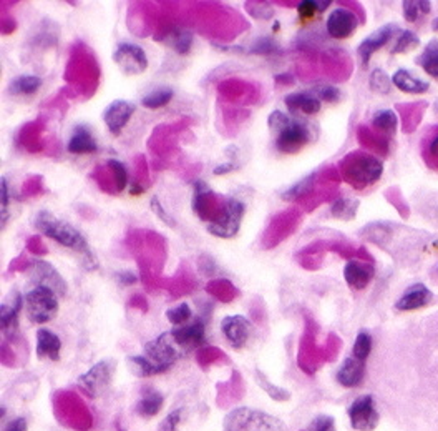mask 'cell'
Segmentation results:
<instances>
[{"label": "cell", "mask_w": 438, "mask_h": 431, "mask_svg": "<svg viewBox=\"0 0 438 431\" xmlns=\"http://www.w3.org/2000/svg\"><path fill=\"white\" fill-rule=\"evenodd\" d=\"M34 227L37 228L40 233L48 236V239H52L53 241H57V243L65 246V248L77 252L80 257H82V262L87 270L96 268L95 257H93L85 236H83L73 225H70L68 222L57 218L55 215H52L48 210H42V212L35 215Z\"/></svg>", "instance_id": "6da1fadb"}, {"label": "cell", "mask_w": 438, "mask_h": 431, "mask_svg": "<svg viewBox=\"0 0 438 431\" xmlns=\"http://www.w3.org/2000/svg\"><path fill=\"white\" fill-rule=\"evenodd\" d=\"M340 177L356 190L374 185L382 177L384 165L377 157L365 152H352L342 158L339 164Z\"/></svg>", "instance_id": "7a4b0ae2"}, {"label": "cell", "mask_w": 438, "mask_h": 431, "mask_svg": "<svg viewBox=\"0 0 438 431\" xmlns=\"http://www.w3.org/2000/svg\"><path fill=\"white\" fill-rule=\"evenodd\" d=\"M223 428L226 431H287L284 421L269 413L241 407L224 416Z\"/></svg>", "instance_id": "3957f363"}, {"label": "cell", "mask_w": 438, "mask_h": 431, "mask_svg": "<svg viewBox=\"0 0 438 431\" xmlns=\"http://www.w3.org/2000/svg\"><path fill=\"white\" fill-rule=\"evenodd\" d=\"M59 311V298L57 293L47 287H34L25 295V313L27 318L35 325L52 322Z\"/></svg>", "instance_id": "277c9868"}, {"label": "cell", "mask_w": 438, "mask_h": 431, "mask_svg": "<svg viewBox=\"0 0 438 431\" xmlns=\"http://www.w3.org/2000/svg\"><path fill=\"white\" fill-rule=\"evenodd\" d=\"M115 369H117V363L110 362V360H101V362L95 363L88 369L87 373L78 376V388L87 395L88 398H98L108 390L110 383H112Z\"/></svg>", "instance_id": "5b68a950"}, {"label": "cell", "mask_w": 438, "mask_h": 431, "mask_svg": "<svg viewBox=\"0 0 438 431\" xmlns=\"http://www.w3.org/2000/svg\"><path fill=\"white\" fill-rule=\"evenodd\" d=\"M246 205L238 199H228L221 210V215L212 223H207V232L219 239H233L241 228Z\"/></svg>", "instance_id": "8992f818"}, {"label": "cell", "mask_w": 438, "mask_h": 431, "mask_svg": "<svg viewBox=\"0 0 438 431\" xmlns=\"http://www.w3.org/2000/svg\"><path fill=\"white\" fill-rule=\"evenodd\" d=\"M181 350L173 340L171 332L161 333L158 338L148 341L145 345V356L152 362L154 367L161 369V373H165L170 369L173 365L180 360Z\"/></svg>", "instance_id": "52a82bcc"}, {"label": "cell", "mask_w": 438, "mask_h": 431, "mask_svg": "<svg viewBox=\"0 0 438 431\" xmlns=\"http://www.w3.org/2000/svg\"><path fill=\"white\" fill-rule=\"evenodd\" d=\"M351 426L356 431H374L377 428L380 415L375 408V400L372 395H362L356 398L347 410Z\"/></svg>", "instance_id": "ba28073f"}, {"label": "cell", "mask_w": 438, "mask_h": 431, "mask_svg": "<svg viewBox=\"0 0 438 431\" xmlns=\"http://www.w3.org/2000/svg\"><path fill=\"white\" fill-rule=\"evenodd\" d=\"M311 129H309L307 123L292 118L287 129L282 130L276 137V148L286 155H294V153L302 150L305 145L311 142Z\"/></svg>", "instance_id": "9c48e42d"}, {"label": "cell", "mask_w": 438, "mask_h": 431, "mask_svg": "<svg viewBox=\"0 0 438 431\" xmlns=\"http://www.w3.org/2000/svg\"><path fill=\"white\" fill-rule=\"evenodd\" d=\"M113 62L126 76L143 73L148 69V57H146L143 48L135 45V43H119L117 50L113 52Z\"/></svg>", "instance_id": "30bf717a"}, {"label": "cell", "mask_w": 438, "mask_h": 431, "mask_svg": "<svg viewBox=\"0 0 438 431\" xmlns=\"http://www.w3.org/2000/svg\"><path fill=\"white\" fill-rule=\"evenodd\" d=\"M35 287H47L57 293V297L66 295V281L64 280L57 268L45 260H34L32 276H30Z\"/></svg>", "instance_id": "8fae6325"}, {"label": "cell", "mask_w": 438, "mask_h": 431, "mask_svg": "<svg viewBox=\"0 0 438 431\" xmlns=\"http://www.w3.org/2000/svg\"><path fill=\"white\" fill-rule=\"evenodd\" d=\"M171 337L176 345L183 351H189L205 345L206 341V325L201 318H194L193 322L181 325L171 330Z\"/></svg>", "instance_id": "7c38bea8"}, {"label": "cell", "mask_w": 438, "mask_h": 431, "mask_svg": "<svg viewBox=\"0 0 438 431\" xmlns=\"http://www.w3.org/2000/svg\"><path fill=\"white\" fill-rule=\"evenodd\" d=\"M135 110H136L135 104L126 102V100H113V102L103 110V122L110 134L118 137L123 132V129L126 127V123L130 122Z\"/></svg>", "instance_id": "4fadbf2b"}, {"label": "cell", "mask_w": 438, "mask_h": 431, "mask_svg": "<svg viewBox=\"0 0 438 431\" xmlns=\"http://www.w3.org/2000/svg\"><path fill=\"white\" fill-rule=\"evenodd\" d=\"M357 25H358L357 15L349 10V8L339 7L335 8V10H332L330 15L327 17L326 30L332 38L342 41V38L351 37V35L356 32Z\"/></svg>", "instance_id": "5bb4252c"}, {"label": "cell", "mask_w": 438, "mask_h": 431, "mask_svg": "<svg viewBox=\"0 0 438 431\" xmlns=\"http://www.w3.org/2000/svg\"><path fill=\"white\" fill-rule=\"evenodd\" d=\"M221 332L233 348L241 350L249 340L251 322L241 315L224 316L223 322H221Z\"/></svg>", "instance_id": "9a60e30c"}, {"label": "cell", "mask_w": 438, "mask_h": 431, "mask_svg": "<svg viewBox=\"0 0 438 431\" xmlns=\"http://www.w3.org/2000/svg\"><path fill=\"white\" fill-rule=\"evenodd\" d=\"M397 30H398L397 24H387V25H384V27L377 29L374 34H370L369 37L362 41V43L357 48V55L364 67L369 64L370 57L374 55L375 52L380 50V48H382L384 45H387V43L392 41Z\"/></svg>", "instance_id": "2e32d148"}, {"label": "cell", "mask_w": 438, "mask_h": 431, "mask_svg": "<svg viewBox=\"0 0 438 431\" xmlns=\"http://www.w3.org/2000/svg\"><path fill=\"white\" fill-rule=\"evenodd\" d=\"M432 298H433V293L425 287L423 283H414L405 290L400 298H398V302L395 303V308L398 311L418 310V308L428 305V303L432 302Z\"/></svg>", "instance_id": "e0dca14e"}, {"label": "cell", "mask_w": 438, "mask_h": 431, "mask_svg": "<svg viewBox=\"0 0 438 431\" xmlns=\"http://www.w3.org/2000/svg\"><path fill=\"white\" fill-rule=\"evenodd\" d=\"M365 376V362H360V360L353 358V356H349L345 358L342 365H340L337 369V378L339 385H342L344 388H356L364 381Z\"/></svg>", "instance_id": "ac0fdd59"}, {"label": "cell", "mask_w": 438, "mask_h": 431, "mask_svg": "<svg viewBox=\"0 0 438 431\" xmlns=\"http://www.w3.org/2000/svg\"><path fill=\"white\" fill-rule=\"evenodd\" d=\"M374 275H375L374 267L364 262L351 260L347 262V265L344 268L345 281H347L349 287L356 290L365 288L372 281V278H374Z\"/></svg>", "instance_id": "d6986e66"}, {"label": "cell", "mask_w": 438, "mask_h": 431, "mask_svg": "<svg viewBox=\"0 0 438 431\" xmlns=\"http://www.w3.org/2000/svg\"><path fill=\"white\" fill-rule=\"evenodd\" d=\"M66 150L73 155H83V153H95L98 150V145L87 125H77L70 135Z\"/></svg>", "instance_id": "ffe728a7"}, {"label": "cell", "mask_w": 438, "mask_h": 431, "mask_svg": "<svg viewBox=\"0 0 438 431\" xmlns=\"http://www.w3.org/2000/svg\"><path fill=\"white\" fill-rule=\"evenodd\" d=\"M37 356L38 358H48L52 362H59L61 351V340L59 335L48 328H40L37 332Z\"/></svg>", "instance_id": "44dd1931"}, {"label": "cell", "mask_w": 438, "mask_h": 431, "mask_svg": "<svg viewBox=\"0 0 438 431\" xmlns=\"http://www.w3.org/2000/svg\"><path fill=\"white\" fill-rule=\"evenodd\" d=\"M284 104L289 112H302L305 115H316V113L321 112L322 107L321 100L314 94H307V92H295V94L287 95Z\"/></svg>", "instance_id": "7402d4cb"}, {"label": "cell", "mask_w": 438, "mask_h": 431, "mask_svg": "<svg viewBox=\"0 0 438 431\" xmlns=\"http://www.w3.org/2000/svg\"><path fill=\"white\" fill-rule=\"evenodd\" d=\"M392 83L397 87L398 90L404 92V94H411V95H422L430 89V83L420 80V78L411 76L409 70H405V69H398L397 72L393 73Z\"/></svg>", "instance_id": "603a6c76"}, {"label": "cell", "mask_w": 438, "mask_h": 431, "mask_svg": "<svg viewBox=\"0 0 438 431\" xmlns=\"http://www.w3.org/2000/svg\"><path fill=\"white\" fill-rule=\"evenodd\" d=\"M163 402H165V398L156 390L143 388V391H141V400L136 403V413L143 418L156 416L161 411Z\"/></svg>", "instance_id": "cb8c5ba5"}, {"label": "cell", "mask_w": 438, "mask_h": 431, "mask_svg": "<svg viewBox=\"0 0 438 431\" xmlns=\"http://www.w3.org/2000/svg\"><path fill=\"white\" fill-rule=\"evenodd\" d=\"M42 83V78L37 76H19L8 83L7 92L13 97H30L37 94Z\"/></svg>", "instance_id": "d4e9b609"}, {"label": "cell", "mask_w": 438, "mask_h": 431, "mask_svg": "<svg viewBox=\"0 0 438 431\" xmlns=\"http://www.w3.org/2000/svg\"><path fill=\"white\" fill-rule=\"evenodd\" d=\"M22 305H24V297L19 292H13V302L12 303H2L0 306V323H2L3 332H8V330L13 328L17 325V320H19V313L22 310Z\"/></svg>", "instance_id": "484cf974"}, {"label": "cell", "mask_w": 438, "mask_h": 431, "mask_svg": "<svg viewBox=\"0 0 438 431\" xmlns=\"http://www.w3.org/2000/svg\"><path fill=\"white\" fill-rule=\"evenodd\" d=\"M317 177L319 171H314V174L307 175V177L300 178L299 182H295L291 188H287L286 192L281 193V199L286 202H298L300 199H304V197H307L309 193L312 192L314 185L317 182Z\"/></svg>", "instance_id": "4316f807"}, {"label": "cell", "mask_w": 438, "mask_h": 431, "mask_svg": "<svg viewBox=\"0 0 438 431\" xmlns=\"http://www.w3.org/2000/svg\"><path fill=\"white\" fill-rule=\"evenodd\" d=\"M415 64L420 65L428 76L438 78V41H430L423 52L415 59Z\"/></svg>", "instance_id": "83f0119b"}, {"label": "cell", "mask_w": 438, "mask_h": 431, "mask_svg": "<svg viewBox=\"0 0 438 431\" xmlns=\"http://www.w3.org/2000/svg\"><path fill=\"white\" fill-rule=\"evenodd\" d=\"M372 125L374 129L385 135H393L397 132L398 118L393 110H379L374 117H372Z\"/></svg>", "instance_id": "f1b7e54d"}, {"label": "cell", "mask_w": 438, "mask_h": 431, "mask_svg": "<svg viewBox=\"0 0 438 431\" xmlns=\"http://www.w3.org/2000/svg\"><path fill=\"white\" fill-rule=\"evenodd\" d=\"M254 376H256V383H258L261 388H263L265 393H268V397H271L274 402H287V400L291 398L289 390L271 383V381L268 380V376H265L264 373L261 372V369H256Z\"/></svg>", "instance_id": "f546056e"}, {"label": "cell", "mask_w": 438, "mask_h": 431, "mask_svg": "<svg viewBox=\"0 0 438 431\" xmlns=\"http://www.w3.org/2000/svg\"><path fill=\"white\" fill-rule=\"evenodd\" d=\"M358 139H360V143L369 147L370 150L382 153V155H387L388 153V139L374 134V132L365 129V127H360V129H358Z\"/></svg>", "instance_id": "4dcf8cb0"}, {"label": "cell", "mask_w": 438, "mask_h": 431, "mask_svg": "<svg viewBox=\"0 0 438 431\" xmlns=\"http://www.w3.org/2000/svg\"><path fill=\"white\" fill-rule=\"evenodd\" d=\"M175 97V92L170 87H161V89H156L149 94H146L143 99H141V105L146 108H161L171 102V99Z\"/></svg>", "instance_id": "1f68e13d"}, {"label": "cell", "mask_w": 438, "mask_h": 431, "mask_svg": "<svg viewBox=\"0 0 438 431\" xmlns=\"http://www.w3.org/2000/svg\"><path fill=\"white\" fill-rule=\"evenodd\" d=\"M357 210H358V200L337 199L330 206V215L337 220L349 222V220L356 218Z\"/></svg>", "instance_id": "d6a6232c"}, {"label": "cell", "mask_w": 438, "mask_h": 431, "mask_svg": "<svg viewBox=\"0 0 438 431\" xmlns=\"http://www.w3.org/2000/svg\"><path fill=\"white\" fill-rule=\"evenodd\" d=\"M128 363H130L131 372L135 373L136 376H152V375H159L161 369L149 362L145 355L138 356H128Z\"/></svg>", "instance_id": "836d02e7"}, {"label": "cell", "mask_w": 438, "mask_h": 431, "mask_svg": "<svg viewBox=\"0 0 438 431\" xmlns=\"http://www.w3.org/2000/svg\"><path fill=\"white\" fill-rule=\"evenodd\" d=\"M247 54L264 57L279 55L281 54V48H279L276 41H272V37H259L251 43L249 48H247Z\"/></svg>", "instance_id": "e575fe53"}, {"label": "cell", "mask_w": 438, "mask_h": 431, "mask_svg": "<svg viewBox=\"0 0 438 431\" xmlns=\"http://www.w3.org/2000/svg\"><path fill=\"white\" fill-rule=\"evenodd\" d=\"M166 42L171 48H175L176 54L188 55L193 47V35L188 30H178V32H173Z\"/></svg>", "instance_id": "d590c367"}, {"label": "cell", "mask_w": 438, "mask_h": 431, "mask_svg": "<svg viewBox=\"0 0 438 431\" xmlns=\"http://www.w3.org/2000/svg\"><path fill=\"white\" fill-rule=\"evenodd\" d=\"M370 351H372V337L369 332L362 330V332H358L356 343H353L352 346V356L353 358L360 360V362H365V360L369 358Z\"/></svg>", "instance_id": "8d00e7d4"}, {"label": "cell", "mask_w": 438, "mask_h": 431, "mask_svg": "<svg viewBox=\"0 0 438 431\" xmlns=\"http://www.w3.org/2000/svg\"><path fill=\"white\" fill-rule=\"evenodd\" d=\"M418 43H420V38H418L417 34L411 32V30H402V34L397 37L395 45L392 47L390 54H392V55L404 54V52L410 50V48L417 47Z\"/></svg>", "instance_id": "74e56055"}, {"label": "cell", "mask_w": 438, "mask_h": 431, "mask_svg": "<svg viewBox=\"0 0 438 431\" xmlns=\"http://www.w3.org/2000/svg\"><path fill=\"white\" fill-rule=\"evenodd\" d=\"M369 83H370L372 90L377 92V94H382V95H387L392 89V78L380 69H375L374 72L370 73Z\"/></svg>", "instance_id": "f35d334b"}, {"label": "cell", "mask_w": 438, "mask_h": 431, "mask_svg": "<svg viewBox=\"0 0 438 431\" xmlns=\"http://www.w3.org/2000/svg\"><path fill=\"white\" fill-rule=\"evenodd\" d=\"M106 165H108V169L112 170L113 174V180H115V188H117V193L118 192H123L126 188L128 185V171H126V167L122 164V162L118 160H108L106 162Z\"/></svg>", "instance_id": "ab89813d"}, {"label": "cell", "mask_w": 438, "mask_h": 431, "mask_svg": "<svg viewBox=\"0 0 438 431\" xmlns=\"http://www.w3.org/2000/svg\"><path fill=\"white\" fill-rule=\"evenodd\" d=\"M191 316H193V311L188 303H180L176 308H171V310L166 311L168 322L176 325V327H181V325L188 323L189 320H191Z\"/></svg>", "instance_id": "60d3db41"}, {"label": "cell", "mask_w": 438, "mask_h": 431, "mask_svg": "<svg viewBox=\"0 0 438 431\" xmlns=\"http://www.w3.org/2000/svg\"><path fill=\"white\" fill-rule=\"evenodd\" d=\"M291 120L292 118L289 115H286L284 112H281V110H274L271 115L268 117L269 130H271V134L274 135V137H277L282 130L287 129V125H289Z\"/></svg>", "instance_id": "b9f144b4"}, {"label": "cell", "mask_w": 438, "mask_h": 431, "mask_svg": "<svg viewBox=\"0 0 438 431\" xmlns=\"http://www.w3.org/2000/svg\"><path fill=\"white\" fill-rule=\"evenodd\" d=\"M314 95H316L319 100H324L327 104H335L340 100V90L334 85H327V83L317 85L316 89H314Z\"/></svg>", "instance_id": "7bdbcfd3"}, {"label": "cell", "mask_w": 438, "mask_h": 431, "mask_svg": "<svg viewBox=\"0 0 438 431\" xmlns=\"http://www.w3.org/2000/svg\"><path fill=\"white\" fill-rule=\"evenodd\" d=\"M298 14L300 20H311L316 14H321L319 10V0H300L298 3Z\"/></svg>", "instance_id": "ee69618b"}, {"label": "cell", "mask_w": 438, "mask_h": 431, "mask_svg": "<svg viewBox=\"0 0 438 431\" xmlns=\"http://www.w3.org/2000/svg\"><path fill=\"white\" fill-rule=\"evenodd\" d=\"M305 431H337V430H335L334 418L329 415H319L309 423Z\"/></svg>", "instance_id": "f6af8a7d"}, {"label": "cell", "mask_w": 438, "mask_h": 431, "mask_svg": "<svg viewBox=\"0 0 438 431\" xmlns=\"http://www.w3.org/2000/svg\"><path fill=\"white\" fill-rule=\"evenodd\" d=\"M149 205H152V210H153V213H154V215H156V217H158L159 220H161V222H163V223H166V225H168V227H173V228H175V227H176V222H175V220H173V218H171V215L166 212V210H165V206H163V205H161V202H159V199H158V197H153V199H152V202H149Z\"/></svg>", "instance_id": "bcb514c9"}, {"label": "cell", "mask_w": 438, "mask_h": 431, "mask_svg": "<svg viewBox=\"0 0 438 431\" xmlns=\"http://www.w3.org/2000/svg\"><path fill=\"white\" fill-rule=\"evenodd\" d=\"M0 210H2V230L6 228V223L8 220V213H7V209H8V183H7V178L2 177L0 178Z\"/></svg>", "instance_id": "7dc6e473"}, {"label": "cell", "mask_w": 438, "mask_h": 431, "mask_svg": "<svg viewBox=\"0 0 438 431\" xmlns=\"http://www.w3.org/2000/svg\"><path fill=\"white\" fill-rule=\"evenodd\" d=\"M425 160L433 169H438V134L428 143L427 150H425Z\"/></svg>", "instance_id": "c3c4849f"}, {"label": "cell", "mask_w": 438, "mask_h": 431, "mask_svg": "<svg viewBox=\"0 0 438 431\" xmlns=\"http://www.w3.org/2000/svg\"><path fill=\"white\" fill-rule=\"evenodd\" d=\"M181 418H183V410H175L166 416V420L161 423L159 431H176L178 425L181 423Z\"/></svg>", "instance_id": "681fc988"}, {"label": "cell", "mask_w": 438, "mask_h": 431, "mask_svg": "<svg viewBox=\"0 0 438 431\" xmlns=\"http://www.w3.org/2000/svg\"><path fill=\"white\" fill-rule=\"evenodd\" d=\"M404 6V17L407 22H417L418 14H420V7H418V0H404L402 2Z\"/></svg>", "instance_id": "f907efd6"}, {"label": "cell", "mask_w": 438, "mask_h": 431, "mask_svg": "<svg viewBox=\"0 0 438 431\" xmlns=\"http://www.w3.org/2000/svg\"><path fill=\"white\" fill-rule=\"evenodd\" d=\"M115 280L118 281V285L122 287H130V285H135L138 281V276H136L133 271H117L115 274Z\"/></svg>", "instance_id": "816d5d0a"}, {"label": "cell", "mask_w": 438, "mask_h": 431, "mask_svg": "<svg viewBox=\"0 0 438 431\" xmlns=\"http://www.w3.org/2000/svg\"><path fill=\"white\" fill-rule=\"evenodd\" d=\"M27 428H29V426H27V420L20 416V418H15V420L8 421L3 431H27Z\"/></svg>", "instance_id": "f5cc1de1"}, {"label": "cell", "mask_w": 438, "mask_h": 431, "mask_svg": "<svg viewBox=\"0 0 438 431\" xmlns=\"http://www.w3.org/2000/svg\"><path fill=\"white\" fill-rule=\"evenodd\" d=\"M40 245H42V241H40L38 236H30L29 240H27V248L30 250V252L37 253V255H43L47 253L45 248H40Z\"/></svg>", "instance_id": "db71d44e"}, {"label": "cell", "mask_w": 438, "mask_h": 431, "mask_svg": "<svg viewBox=\"0 0 438 431\" xmlns=\"http://www.w3.org/2000/svg\"><path fill=\"white\" fill-rule=\"evenodd\" d=\"M274 80H276L277 85H294L295 78L292 73H279V76L274 77Z\"/></svg>", "instance_id": "11a10c76"}, {"label": "cell", "mask_w": 438, "mask_h": 431, "mask_svg": "<svg viewBox=\"0 0 438 431\" xmlns=\"http://www.w3.org/2000/svg\"><path fill=\"white\" fill-rule=\"evenodd\" d=\"M236 169H238L236 164H223V165L214 167L212 174H214V175H224V174H229V171H233V170H236Z\"/></svg>", "instance_id": "9f6ffc18"}, {"label": "cell", "mask_w": 438, "mask_h": 431, "mask_svg": "<svg viewBox=\"0 0 438 431\" xmlns=\"http://www.w3.org/2000/svg\"><path fill=\"white\" fill-rule=\"evenodd\" d=\"M205 260H206V265H205V263H201V270H203V274H206V275L214 274V270H216V263L212 262L210 257H205Z\"/></svg>", "instance_id": "6f0895ef"}, {"label": "cell", "mask_w": 438, "mask_h": 431, "mask_svg": "<svg viewBox=\"0 0 438 431\" xmlns=\"http://www.w3.org/2000/svg\"><path fill=\"white\" fill-rule=\"evenodd\" d=\"M418 7H420V14H423V15L430 14L432 3L428 2V0H418Z\"/></svg>", "instance_id": "680465c9"}, {"label": "cell", "mask_w": 438, "mask_h": 431, "mask_svg": "<svg viewBox=\"0 0 438 431\" xmlns=\"http://www.w3.org/2000/svg\"><path fill=\"white\" fill-rule=\"evenodd\" d=\"M143 192H145V187H141V185H138V183L131 185V188H130L131 195H141Z\"/></svg>", "instance_id": "91938a15"}, {"label": "cell", "mask_w": 438, "mask_h": 431, "mask_svg": "<svg viewBox=\"0 0 438 431\" xmlns=\"http://www.w3.org/2000/svg\"><path fill=\"white\" fill-rule=\"evenodd\" d=\"M279 29H281V24H279V20H274V24H272V32H274V34L279 32Z\"/></svg>", "instance_id": "94428289"}, {"label": "cell", "mask_w": 438, "mask_h": 431, "mask_svg": "<svg viewBox=\"0 0 438 431\" xmlns=\"http://www.w3.org/2000/svg\"><path fill=\"white\" fill-rule=\"evenodd\" d=\"M432 27H433V30H435V32H438V19L432 22Z\"/></svg>", "instance_id": "6125c7cd"}, {"label": "cell", "mask_w": 438, "mask_h": 431, "mask_svg": "<svg viewBox=\"0 0 438 431\" xmlns=\"http://www.w3.org/2000/svg\"><path fill=\"white\" fill-rule=\"evenodd\" d=\"M435 113H437V115H438V100H437V102H435Z\"/></svg>", "instance_id": "be15d7a7"}]
</instances>
